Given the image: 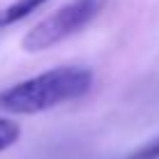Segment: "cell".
<instances>
[{
	"label": "cell",
	"instance_id": "cell-1",
	"mask_svg": "<svg viewBox=\"0 0 159 159\" xmlns=\"http://www.w3.org/2000/svg\"><path fill=\"white\" fill-rule=\"evenodd\" d=\"M92 88V72L85 67H56L0 90V111L12 116H35L83 97Z\"/></svg>",
	"mask_w": 159,
	"mask_h": 159
},
{
	"label": "cell",
	"instance_id": "cell-2",
	"mask_svg": "<svg viewBox=\"0 0 159 159\" xmlns=\"http://www.w3.org/2000/svg\"><path fill=\"white\" fill-rule=\"evenodd\" d=\"M95 14H97V0H72V2L62 5L25 32L23 42H21L23 51L37 53L56 46L58 42L67 39L69 35L81 30Z\"/></svg>",
	"mask_w": 159,
	"mask_h": 159
},
{
	"label": "cell",
	"instance_id": "cell-3",
	"mask_svg": "<svg viewBox=\"0 0 159 159\" xmlns=\"http://www.w3.org/2000/svg\"><path fill=\"white\" fill-rule=\"evenodd\" d=\"M44 2H46V0H16V2L7 5L5 9H0V28H7V25L16 23V21L30 16L37 7H42Z\"/></svg>",
	"mask_w": 159,
	"mask_h": 159
},
{
	"label": "cell",
	"instance_id": "cell-4",
	"mask_svg": "<svg viewBox=\"0 0 159 159\" xmlns=\"http://www.w3.org/2000/svg\"><path fill=\"white\" fill-rule=\"evenodd\" d=\"M21 136V127L19 122L14 120H7V118H0V152L12 148Z\"/></svg>",
	"mask_w": 159,
	"mask_h": 159
},
{
	"label": "cell",
	"instance_id": "cell-5",
	"mask_svg": "<svg viewBox=\"0 0 159 159\" xmlns=\"http://www.w3.org/2000/svg\"><path fill=\"white\" fill-rule=\"evenodd\" d=\"M127 159H159V136L152 141H148L143 148H139L136 152H131Z\"/></svg>",
	"mask_w": 159,
	"mask_h": 159
}]
</instances>
